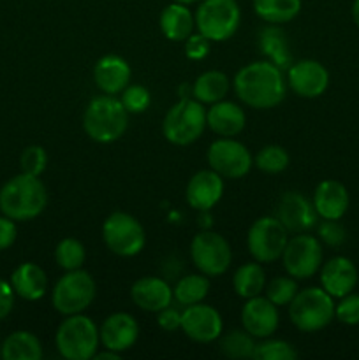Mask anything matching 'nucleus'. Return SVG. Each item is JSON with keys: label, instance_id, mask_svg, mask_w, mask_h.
<instances>
[{"label": "nucleus", "instance_id": "f257e3e1", "mask_svg": "<svg viewBox=\"0 0 359 360\" xmlns=\"http://www.w3.org/2000/svg\"><path fill=\"white\" fill-rule=\"evenodd\" d=\"M234 91L243 104L253 109H271L280 104L287 94L284 74L273 62L248 63L234 76Z\"/></svg>", "mask_w": 359, "mask_h": 360}, {"label": "nucleus", "instance_id": "f03ea898", "mask_svg": "<svg viewBox=\"0 0 359 360\" xmlns=\"http://www.w3.org/2000/svg\"><path fill=\"white\" fill-rule=\"evenodd\" d=\"M46 204L48 192L39 176L21 172L0 188V211L14 221L34 220L44 211Z\"/></svg>", "mask_w": 359, "mask_h": 360}, {"label": "nucleus", "instance_id": "7ed1b4c3", "mask_svg": "<svg viewBox=\"0 0 359 360\" xmlns=\"http://www.w3.org/2000/svg\"><path fill=\"white\" fill-rule=\"evenodd\" d=\"M129 127V112L115 95L92 98L83 115V129L95 143H115Z\"/></svg>", "mask_w": 359, "mask_h": 360}, {"label": "nucleus", "instance_id": "20e7f679", "mask_svg": "<svg viewBox=\"0 0 359 360\" xmlns=\"http://www.w3.org/2000/svg\"><path fill=\"white\" fill-rule=\"evenodd\" d=\"M99 329L94 320L81 315H69L56 329L55 343L60 355L67 360H90L99 348Z\"/></svg>", "mask_w": 359, "mask_h": 360}, {"label": "nucleus", "instance_id": "39448f33", "mask_svg": "<svg viewBox=\"0 0 359 360\" xmlns=\"http://www.w3.org/2000/svg\"><path fill=\"white\" fill-rule=\"evenodd\" d=\"M289 316L301 333H317L334 319L333 297L324 288H305L289 304Z\"/></svg>", "mask_w": 359, "mask_h": 360}, {"label": "nucleus", "instance_id": "423d86ee", "mask_svg": "<svg viewBox=\"0 0 359 360\" xmlns=\"http://www.w3.org/2000/svg\"><path fill=\"white\" fill-rule=\"evenodd\" d=\"M206 129V109L196 98H182L165 115L162 123L164 137L175 146H189Z\"/></svg>", "mask_w": 359, "mask_h": 360}, {"label": "nucleus", "instance_id": "0eeeda50", "mask_svg": "<svg viewBox=\"0 0 359 360\" xmlns=\"http://www.w3.org/2000/svg\"><path fill=\"white\" fill-rule=\"evenodd\" d=\"M194 18L199 34L210 41L220 42L236 34L241 11L236 0H203Z\"/></svg>", "mask_w": 359, "mask_h": 360}, {"label": "nucleus", "instance_id": "6e6552de", "mask_svg": "<svg viewBox=\"0 0 359 360\" xmlns=\"http://www.w3.org/2000/svg\"><path fill=\"white\" fill-rule=\"evenodd\" d=\"M95 281L90 273L83 269L67 271L53 288V308L60 315H77L83 313L95 299Z\"/></svg>", "mask_w": 359, "mask_h": 360}, {"label": "nucleus", "instance_id": "1a4fd4ad", "mask_svg": "<svg viewBox=\"0 0 359 360\" xmlns=\"http://www.w3.org/2000/svg\"><path fill=\"white\" fill-rule=\"evenodd\" d=\"M102 239L109 252L118 257H134L144 248L146 234L132 214L115 211L106 218L102 225Z\"/></svg>", "mask_w": 359, "mask_h": 360}, {"label": "nucleus", "instance_id": "9d476101", "mask_svg": "<svg viewBox=\"0 0 359 360\" xmlns=\"http://www.w3.org/2000/svg\"><path fill=\"white\" fill-rule=\"evenodd\" d=\"M287 241V229L278 221L277 217L257 218L246 236L250 255L259 264H271L282 259Z\"/></svg>", "mask_w": 359, "mask_h": 360}, {"label": "nucleus", "instance_id": "9b49d317", "mask_svg": "<svg viewBox=\"0 0 359 360\" xmlns=\"http://www.w3.org/2000/svg\"><path fill=\"white\" fill-rule=\"evenodd\" d=\"M190 255L197 269L206 276H220L229 269L232 252L225 238L213 231H203L192 239Z\"/></svg>", "mask_w": 359, "mask_h": 360}, {"label": "nucleus", "instance_id": "f8f14e48", "mask_svg": "<svg viewBox=\"0 0 359 360\" xmlns=\"http://www.w3.org/2000/svg\"><path fill=\"white\" fill-rule=\"evenodd\" d=\"M282 260L287 274L294 280L312 278L322 264V246L319 239L301 232L289 239L282 253Z\"/></svg>", "mask_w": 359, "mask_h": 360}, {"label": "nucleus", "instance_id": "ddd939ff", "mask_svg": "<svg viewBox=\"0 0 359 360\" xmlns=\"http://www.w3.org/2000/svg\"><path fill=\"white\" fill-rule=\"evenodd\" d=\"M208 164L222 178L239 179L248 174L253 160L245 144L232 137H220L208 150Z\"/></svg>", "mask_w": 359, "mask_h": 360}, {"label": "nucleus", "instance_id": "4468645a", "mask_svg": "<svg viewBox=\"0 0 359 360\" xmlns=\"http://www.w3.org/2000/svg\"><path fill=\"white\" fill-rule=\"evenodd\" d=\"M222 316L215 308L208 304L187 306L182 311V327L180 329L185 333L196 343H211L222 336Z\"/></svg>", "mask_w": 359, "mask_h": 360}, {"label": "nucleus", "instance_id": "2eb2a0df", "mask_svg": "<svg viewBox=\"0 0 359 360\" xmlns=\"http://www.w3.org/2000/svg\"><path fill=\"white\" fill-rule=\"evenodd\" d=\"M275 217L282 225L287 229L289 234H301L310 231L317 224V211L313 202H310L305 195L299 192H285L278 199Z\"/></svg>", "mask_w": 359, "mask_h": 360}, {"label": "nucleus", "instance_id": "dca6fc26", "mask_svg": "<svg viewBox=\"0 0 359 360\" xmlns=\"http://www.w3.org/2000/svg\"><path fill=\"white\" fill-rule=\"evenodd\" d=\"M287 84L298 97L315 98L327 90L329 72L317 60H301L289 69Z\"/></svg>", "mask_w": 359, "mask_h": 360}, {"label": "nucleus", "instance_id": "f3484780", "mask_svg": "<svg viewBox=\"0 0 359 360\" xmlns=\"http://www.w3.org/2000/svg\"><path fill=\"white\" fill-rule=\"evenodd\" d=\"M241 323L243 329L253 338H270L273 336L275 330L278 329V306L267 297H250L246 299L245 306L241 309Z\"/></svg>", "mask_w": 359, "mask_h": 360}, {"label": "nucleus", "instance_id": "a211bd4d", "mask_svg": "<svg viewBox=\"0 0 359 360\" xmlns=\"http://www.w3.org/2000/svg\"><path fill=\"white\" fill-rule=\"evenodd\" d=\"M99 338H101L102 347L122 354L136 345L137 338H139V326L129 313H113L99 329Z\"/></svg>", "mask_w": 359, "mask_h": 360}, {"label": "nucleus", "instance_id": "6ab92c4d", "mask_svg": "<svg viewBox=\"0 0 359 360\" xmlns=\"http://www.w3.org/2000/svg\"><path fill=\"white\" fill-rule=\"evenodd\" d=\"M224 193V179L213 169L199 171L190 178L187 185V202L192 210L208 211L222 199Z\"/></svg>", "mask_w": 359, "mask_h": 360}, {"label": "nucleus", "instance_id": "aec40b11", "mask_svg": "<svg viewBox=\"0 0 359 360\" xmlns=\"http://www.w3.org/2000/svg\"><path fill=\"white\" fill-rule=\"evenodd\" d=\"M358 283V269L345 257L327 260L320 269V285L331 297H345Z\"/></svg>", "mask_w": 359, "mask_h": 360}, {"label": "nucleus", "instance_id": "412c9836", "mask_svg": "<svg viewBox=\"0 0 359 360\" xmlns=\"http://www.w3.org/2000/svg\"><path fill=\"white\" fill-rule=\"evenodd\" d=\"M130 65L118 55H106L95 63L94 81L106 95H118L129 86Z\"/></svg>", "mask_w": 359, "mask_h": 360}, {"label": "nucleus", "instance_id": "4be33fe9", "mask_svg": "<svg viewBox=\"0 0 359 360\" xmlns=\"http://www.w3.org/2000/svg\"><path fill=\"white\" fill-rule=\"evenodd\" d=\"M130 297L137 308L158 313L172 302V288L162 278L144 276L132 285Z\"/></svg>", "mask_w": 359, "mask_h": 360}, {"label": "nucleus", "instance_id": "5701e85b", "mask_svg": "<svg viewBox=\"0 0 359 360\" xmlns=\"http://www.w3.org/2000/svg\"><path fill=\"white\" fill-rule=\"evenodd\" d=\"M313 207L322 220H340L348 210V192L340 181L326 179L313 193Z\"/></svg>", "mask_w": 359, "mask_h": 360}, {"label": "nucleus", "instance_id": "b1692460", "mask_svg": "<svg viewBox=\"0 0 359 360\" xmlns=\"http://www.w3.org/2000/svg\"><path fill=\"white\" fill-rule=\"evenodd\" d=\"M245 111L238 104L218 101L206 111V125L220 137H234L245 129Z\"/></svg>", "mask_w": 359, "mask_h": 360}, {"label": "nucleus", "instance_id": "393cba45", "mask_svg": "<svg viewBox=\"0 0 359 360\" xmlns=\"http://www.w3.org/2000/svg\"><path fill=\"white\" fill-rule=\"evenodd\" d=\"M11 287L25 301H39L48 290V276L37 264L25 262L14 269Z\"/></svg>", "mask_w": 359, "mask_h": 360}, {"label": "nucleus", "instance_id": "a878e982", "mask_svg": "<svg viewBox=\"0 0 359 360\" xmlns=\"http://www.w3.org/2000/svg\"><path fill=\"white\" fill-rule=\"evenodd\" d=\"M160 30L165 39L175 42L187 41L192 35L194 25H196V18L190 13V9L183 4L172 2L165 6L160 13Z\"/></svg>", "mask_w": 359, "mask_h": 360}, {"label": "nucleus", "instance_id": "bb28decb", "mask_svg": "<svg viewBox=\"0 0 359 360\" xmlns=\"http://www.w3.org/2000/svg\"><path fill=\"white\" fill-rule=\"evenodd\" d=\"M41 357V341L28 330H16L2 345V359L6 360H39Z\"/></svg>", "mask_w": 359, "mask_h": 360}, {"label": "nucleus", "instance_id": "cd10ccee", "mask_svg": "<svg viewBox=\"0 0 359 360\" xmlns=\"http://www.w3.org/2000/svg\"><path fill=\"white\" fill-rule=\"evenodd\" d=\"M229 91V79L220 70H206L196 79L192 86V94L201 104H215L224 101Z\"/></svg>", "mask_w": 359, "mask_h": 360}, {"label": "nucleus", "instance_id": "c85d7f7f", "mask_svg": "<svg viewBox=\"0 0 359 360\" xmlns=\"http://www.w3.org/2000/svg\"><path fill=\"white\" fill-rule=\"evenodd\" d=\"M264 285H266V274L259 262L243 264L236 269L232 276V287L234 292L243 299L257 297L263 294Z\"/></svg>", "mask_w": 359, "mask_h": 360}, {"label": "nucleus", "instance_id": "c756f323", "mask_svg": "<svg viewBox=\"0 0 359 360\" xmlns=\"http://www.w3.org/2000/svg\"><path fill=\"white\" fill-rule=\"evenodd\" d=\"M253 11L266 23H289L301 11V0H253Z\"/></svg>", "mask_w": 359, "mask_h": 360}, {"label": "nucleus", "instance_id": "7c9ffc66", "mask_svg": "<svg viewBox=\"0 0 359 360\" xmlns=\"http://www.w3.org/2000/svg\"><path fill=\"white\" fill-rule=\"evenodd\" d=\"M208 292H210V280L206 274H189V276L182 278L172 288V299L183 308H187V306L203 302Z\"/></svg>", "mask_w": 359, "mask_h": 360}, {"label": "nucleus", "instance_id": "2f4dec72", "mask_svg": "<svg viewBox=\"0 0 359 360\" xmlns=\"http://www.w3.org/2000/svg\"><path fill=\"white\" fill-rule=\"evenodd\" d=\"M220 340V352L227 359L241 360L250 359L253 355V348H256V341H253L252 334L243 330H229L227 334L218 338Z\"/></svg>", "mask_w": 359, "mask_h": 360}, {"label": "nucleus", "instance_id": "473e14b6", "mask_svg": "<svg viewBox=\"0 0 359 360\" xmlns=\"http://www.w3.org/2000/svg\"><path fill=\"white\" fill-rule=\"evenodd\" d=\"M84 257H87V252H84L83 243L74 238L62 239L55 248V260L63 271L81 269Z\"/></svg>", "mask_w": 359, "mask_h": 360}, {"label": "nucleus", "instance_id": "72a5a7b5", "mask_svg": "<svg viewBox=\"0 0 359 360\" xmlns=\"http://www.w3.org/2000/svg\"><path fill=\"white\" fill-rule=\"evenodd\" d=\"M289 160L291 158H289V153L285 148L278 146V144H270V146H264L257 153L256 165L259 171L267 172V174H278V172L287 169Z\"/></svg>", "mask_w": 359, "mask_h": 360}, {"label": "nucleus", "instance_id": "f704fd0d", "mask_svg": "<svg viewBox=\"0 0 359 360\" xmlns=\"http://www.w3.org/2000/svg\"><path fill=\"white\" fill-rule=\"evenodd\" d=\"M252 359L256 360H294L298 359V352L291 343L282 340H266L263 343H256Z\"/></svg>", "mask_w": 359, "mask_h": 360}, {"label": "nucleus", "instance_id": "c9c22d12", "mask_svg": "<svg viewBox=\"0 0 359 360\" xmlns=\"http://www.w3.org/2000/svg\"><path fill=\"white\" fill-rule=\"evenodd\" d=\"M298 294V283L294 278L287 276H278L270 281L266 287V297L273 302L275 306H287L291 304L292 299Z\"/></svg>", "mask_w": 359, "mask_h": 360}, {"label": "nucleus", "instance_id": "e433bc0d", "mask_svg": "<svg viewBox=\"0 0 359 360\" xmlns=\"http://www.w3.org/2000/svg\"><path fill=\"white\" fill-rule=\"evenodd\" d=\"M122 101L123 108L127 109V112H132V115H139V112H144L148 108H150L151 95L148 91V88L141 86V84H132V86H127L125 90L122 91Z\"/></svg>", "mask_w": 359, "mask_h": 360}, {"label": "nucleus", "instance_id": "4c0bfd02", "mask_svg": "<svg viewBox=\"0 0 359 360\" xmlns=\"http://www.w3.org/2000/svg\"><path fill=\"white\" fill-rule=\"evenodd\" d=\"M20 165L21 172L30 176H41L46 171V165H48V155L42 146H28L25 148L23 153L20 157Z\"/></svg>", "mask_w": 359, "mask_h": 360}, {"label": "nucleus", "instance_id": "58836bf2", "mask_svg": "<svg viewBox=\"0 0 359 360\" xmlns=\"http://www.w3.org/2000/svg\"><path fill=\"white\" fill-rule=\"evenodd\" d=\"M334 316L341 323L347 326H358L359 323V295L347 294L341 301L334 306Z\"/></svg>", "mask_w": 359, "mask_h": 360}, {"label": "nucleus", "instance_id": "ea45409f", "mask_svg": "<svg viewBox=\"0 0 359 360\" xmlns=\"http://www.w3.org/2000/svg\"><path fill=\"white\" fill-rule=\"evenodd\" d=\"M319 238L329 246H340L345 241V229L338 220H324L319 225Z\"/></svg>", "mask_w": 359, "mask_h": 360}, {"label": "nucleus", "instance_id": "a19ab883", "mask_svg": "<svg viewBox=\"0 0 359 360\" xmlns=\"http://www.w3.org/2000/svg\"><path fill=\"white\" fill-rule=\"evenodd\" d=\"M210 39L203 34H192L185 41V53L190 60H203L210 53Z\"/></svg>", "mask_w": 359, "mask_h": 360}, {"label": "nucleus", "instance_id": "79ce46f5", "mask_svg": "<svg viewBox=\"0 0 359 360\" xmlns=\"http://www.w3.org/2000/svg\"><path fill=\"white\" fill-rule=\"evenodd\" d=\"M157 322L160 329L168 330V333H175V330H178L182 327V313L176 308H171V304H169L168 308L158 311Z\"/></svg>", "mask_w": 359, "mask_h": 360}, {"label": "nucleus", "instance_id": "37998d69", "mask_svg": "<svg viewBox=\"0 0 359 360\" xmlns=\"http://www.w3.org/2000/svg\"><path fill=\"white\" fill-rule=\"evenodd\" d=\"M16 236L18 231L16 225H14V220L7 218L6 214L0 217V252L13 246L14 241H16Z\"/></svg>", "mask_w": 359, "mask_h": 360}, {"label": "nucleus", "instance_id": "c03bdc74", "mask_svg": "<svg viewBox=\"0 0 359 360\" xmlns=\"http://www.w3.org/2000/svg\"><path fill=\"white\" fill-rule=\"evenodd\" d=\"M14 306V290L7 281L0 280V320L6 319Z\"/></svg>", "mask_w": 359, "mask_h": 360}, {"label": "nucleus", "instance_id": "a18cd8bd", "mask_svg": "<svg viewBox=\"0 0 359 360\" xmlns=\"http://www.w3.org/2000/svg\"><path fill=\"white\" fill-rule=\"evenodd\" d=\"M94 359L95 360H118L120 359V354L118 352H113V350H108V348H106L104 352H95V355H94Z\"/></svg>", "mask_w": 359, "mask_h": 360}, {"label": "nucleus", "instance_id": "49530a36", "mask_svg": "<svg viewBox=\"0 0 359 360\" xmlns=\"http://www.w3.org/2000/svg\"><path fill=\"white\" fill-rule=\"evenodd\" d=\"M352 18H354L355 25L359 27V0H354V6H352Z\"/></svg>", "mask_w": 359, "mask_h": 360}, {"label": "nucleus", "instance_id": "de8ad7c7", "mask_svg": "<svg viewBox=\"0 0 359 360\" xmlns=\"http://www.w3.org/2000/svg\"><path fill=\"white\" fill-rule=\"evenodd\" d=\"M172 2L183 4V6H190V4H194V2H199V0H172Z\"/></svg>", "mask_w": 359, "mask_h": 360}, {"label": "nucleus", "instance_id": "09e8293b", "mask_svg": "<svg viewBox=\"0 0 359 360\" xmlns=\"http://www.w3.org/2000/svg\"><path fill=\"white\" fill-rule=\"evenodd\" d=\"M0 357H2V347H0Z\"/></svg>", "mask_w": 359, "mask_h": 360}]
</instances>
